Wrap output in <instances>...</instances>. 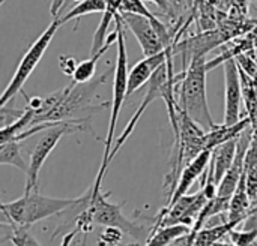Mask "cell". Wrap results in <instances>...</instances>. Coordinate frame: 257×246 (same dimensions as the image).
I'll return each mask as SVG.
<instances>
[{
	"instance_id": "cell-16",
	"label": "cell",
	"mask_w": 257,
	"mask_h": 246,
	"mask_svg": "<svg viewBox=\"0 0 257 246\" xmlns=\"http://www.w3.org/2000/svg\"><path fill=\"white\" fill-rule=\"evenodd\" d=\"M251 197L248 195L247 191V183H245V176H242L236 191L233 192L230 198V206L227 210V221L239 227L244 219L248 216L250 207H251Z\"/></svg>"
},
{
	"instance_id": "cell-17",
	"label": "cell",
	"mask_w": 257,
	"mask_h": 246,
	"mask_svg": "<svg viewBox=\"0 0 257 246\" xmlns=\"http://www.w3.org/2000/svg\"><path fill=\"white\" fill-rule=\"evenodd\" d=\"M236 143H238V138H233V140H229V141L217 146L215 149H212L211 162L214 165L217 186L220 185L221 179L224 177V174L227 173V170L232 167V164L235 161V156H236Z\"/></svg>"
},
{
	"instance_id": "cell-14",
	"label": "cell",
	"mask_w": 257,
	"mask_h": 246,
	"mask_svg": "<svg viewBox=\"0 0 257 246\" xmlns=\"http://www.w3.org/2000/svg\"><path fill=\"white\" fill-rule=\"evenodd\" d=\"M173 51V47L166 48L161 53H157L154 56H146L143 60L137 62L136 66L128 74V96L134 92H137L142 86L148 84L152 75L157 72V69L167 62L169 54Z\"/></svg>"
},
{
	"instance_id": "cell-27",
	"label": "cell",
	"mask_w": 257,
	"mask_h": 246,
	"mask_svg": "<svg viewBox=\"0 0 257 246\" xmlns=\"http://www.w3.org/2000/svg\"><path fill=\"white\" fill-rule=\"evenodd\" d=\"M119 12H131V14H139V15H145L148 18H151L155 24V27H160L163 24V21L155 17L143 3V0H122L120 3V11Z\"/></svg>"
},
{
	"instance_id": "cell-36",
	"label": "cell",
	"mask_w": 257,
	"mask_h": 246,
	"mask_svg": "<svg viewBox=\"0 0 257 246\" xmlns=\"http://www.w3.org/2000/svg\"><path fill=\"white\" fill-rule=\"evenodd\" d=\"M251 204H254V206H257V197H256V198H254V200H253V201H251Z\"/></svg>"
},
{
	"instance_id": "cell-21",
	"label": "cell",
	"mask_w": 257,
	"mask_h": 246,
	"mask_svg": "<svg viewBox=\"0 0 257 246\" xmlns=\"http://www.w3.org/2000/svg\"><path fill=\"white\" fill-rule=\"evenodd\" d=\"M238 228L235 224L229 222V221H223L218 225H212V227H203L194 237L193 245L202 246V245H214V243H221L224 242V239H229V233Z\"/></svg>"
},
{
	"instance_id": "cell-25",
	"label": "cell",
	"mask_w": 257,
	"mask_h": 246,
	"mask_svg": "<svg viewBox=\"0 0 257 246\" xmlns=\"http://www.w3.org/2000/svg\"><path fill=\"white\" fill-rule=\"evenodd\" d=\"M105 8H107V0H81L65 17H62L60 21L62 24H65L66 21L72 18H80V17L95 14V12H104Z\"/></svg>"
},
{
	"instance_id": "cell-7",
	"label": "cell",
	"mask_w": 257,
	"mask_h": 246,
	"mask_svg": "<svg viewBox=\"0 0 257 246\" xmlns=\"http://www.w3.org/2000/svg\"><path fill=\"white\" fill-rule=\"evenodd\" d=\"M89 209L93 216V222L104 227H116L120 228L125 234L133 237L136 242H148L151 233L143 225L130 221L122 213V206L113 204L105 200V195L101 191H93L92 200L89 203Z\"/></svg>"
},
{
	"instance_id": "cell-29",
	"label": "cell",
	"mask_w": 257,
	"mask_h": 246,
	"mask_svg": "<svg viewBox=\"0 0 257 246\" xmlns=\"http://www.w3.org/2000/svg\"><path fill=\"white\" fill-rule=\"evenodd\" d=\"M24 111H26V108L18 110V108H12V107L9 108L8 104L0 105V123H2V128H6L11 123H14L15 120H18L24 114Z\"/></svg>"
},
{
	"instance_id": "cell-32",
	"label": "cell",
	"mask_w": 257,
	"mask_h": 246,
	"mask_svg": "<svg viewBox=\"0 0 257 246\" xmlns=\"http://www.w3.org/2000/svg\"><path fill=\"white\" fill-rule=\"evenodd\" d=\"M148 2H152L155 3L164 14H167L170 18H173V9H172V3L170 0H148Z\"/></svg>"
},
{
	"instance_id": "cell-4",
	"label": "cell",
	"mask_w": 257,
	"mask_h": 246,
	"mask_svg": "<svg viewBox=\"0 0 257 246\" xmlns=\"http://www.w3.org/2000/svg\"><path fill=\"white\" fill-rule=\"evenodd\" d=\"M72 131H90V119L81 117V119H69V120H59L44 132H41V138L33 147L29 159V168L26 171V188L24 194H29L32 191L38 189V177L39 171L44 167L47 158L54 150L60 138Z\"/></svg>"
},
{
	"instance_id": "cell-13",
	"label": "cell",
	"mask_w": 257,
	"mask_h": 246,
	"mask_svg": "<svg viewBox=\"0 0 257 246\" xmlns=\"http://www.w3.org/2000/svg\"><path fill=\"white\" fill-rule=\"evenodd\" d=\"M211 155H212V150H203L202 153H199L191 162H188L181 176H179V180L173 189V192L167 197V206H172L175 201H178L181 197H184L185 194H188L190 188L193 186V183L206 173L208 170V165L211 162ZM166 206V207H167Z\"/></svg>"
},
{
	"instance_id": "cell-24",
	"label": "cell",
	"mask_w": 257,
	"mask_h": 246,
	"mask_svg": "<svg viewBox=\"0 0 257 246\" xmlns=\"http://www.w3.org/2000/svg\"><path fill=\"white\" fill-rule=\"evenodd\" d=\"M0 164L2 165L17 167L23 173L27 171L29 162H24V158L21 155L20 141L9 140V141H5V143H0Z\"/></svg>"
},
{
	"instance_id": "cell-9",
	"label": "cell",
	"mask_w": 257,
	"mask_h": 246,
	"mask_svg": "<svg viewBox=\"0 0 257 246\" xmlns=\"http://www.w3.org/2000/svg\"><path fill=\"white\" fill-rule=\"evenodd\" d=\"M208 200L209 198L205 195V191L202 188L191 195L185 194L178 201H175L172 206H167L160 212V215L157 216V221H155V227L152 228V233L161 227L172 225V224H187V225L193 227Z\"/></svg>"
},
{
	"instance_id": "cell-1",
	"label": "cell",
	"mask_w": 257,
	"mask_h": 246,
	"mask_svg": "<svg viewBox=\"0 0 257 246\" xmlns=\"http://www.w3.org/2000/svg\"><path fill=\"white\" fill-rule=\"evenodd\" d=\"M92 194H93V186L84 195L75 197V198L45 197V195H41L36 189L29 194H24L21 198H18L15 201L3 203L0 207L2 219L30 227L42 219H47L50 216L71 210L75 206H80L81 203L90 200Z\"/></svg>"
},
{
	"instance_id": "cell-26",
	"label": "cell",
	"mask_w": 257,
	"mask_h": 246,
	"mask_svg": "<svg viewBox=\"0 0 257 246\" xmlns=\"http://www.w3.org/2000/svg\"><path fill=\"white\" fill-rule=\"evenodd\" d=\"M2 224H6L12 228V236L9 237V242L15 246H23V245H41V242L32 236V233H29L27 225H20L15 224L12 221H2Z\"/></svg>"
},
{
	"instance_id": "cell-33",
	"label": "cell",
	"mask_w": 257,
	"mask_h": 246,
	"mask_svg": "<svg viewBox=\"0 0 257 246\" xmlns=\"http://www.w3.org/2000/svg\"><path fill=\"white\" fill-rule=\"evenodd\" d=\"M63 3H65V0H51L50 14H51V17H53V18L59 17V12H60V9H62Z\"/></svg>"
},
{
	"instance_id": "cell-5",
	"label": "cell",
	"mask_w": 257,
	"mask_h": 246,
	"mask_svg": "<svg viewBox=\"0 0 257 246\" xmlns=\"http://www.w3.org/2000/svg\"><path fill=\"white\" fill-rule=\"evenodd\" d=\"M107 74L104 72L101 77L93 78L87 83H75L72 81L69 86L63 89L62 99L45 114L39 119L38 123L42 122H59V120H69L75 119L74 114L80 111H95L102 105H93V96L96 95L99 86L107 80ZM36 123V125H38Z\"/></svg>"
},
{
	"instance_id": "cell-3",
	"label": "cell",
	"mask_w": 257,
	"mask_h": 246,
	"mask_svg": "<svg viewBox=\"0 0 257 246\" xmlns=\"http://www.w3.org/2000/svg\"><path fill=\"white\" fill-rule=\"evenodd\" d=\"M206 62L205 57H197L190 62L188 68L182 71L178 87V101L181 108L205 131L217 126L214 122L208 98H206Z\"/></svg>"
},
{
	"instance_id": "cell-20",
	"label": "cell",
	"mask_w": 257,
	"mask_h": 246,
	"mask_svg": "<svg viewBox=\"0 0 257 246\" xmlns=\"http://www.w3.org/2000/svg\"><path fill=\"white\" fill-rule=\"evenodd\" d=\"M239 74H241L242 98H244V107L247 110V117L250 119V125L254 134H257V80L248 75L241 68H239Z\"/></svg>"
},
{
	"instance_id": "cell-15",
	"label": "cell",
	"mask_w": 257,
	"mask_h": 246,
	"mask_svg": "<svg viewBox=\"0 0 257 246\" xmlns=\"http://www.w3.org/2000/svg\"><path fill=\"white\" fill-rule=\"evenodd\" d=\"M248 126H250V119L248 117H242L235 125H226V123L217 125L211 131H206V135H205V149L206 150H212L217 146H220V144H223V143H226L229 140L238 138Z\"/></svg>"
},
{
	"instance_id": "cell-2",
	"label": "cell",
	"mask_w": 257,
	"mask_h": 246,
	"mask_svg": "<svg viewBox=\"0 0 257 246\" xmlns=\"http://www.w3.org/2000/svg\"><path fill=\"white\" fill-rule=\"evenodd\" d=\"M116 29H117V59L114 65V75H113V98H111V110H110V122H108V131L107 137L104 141V155H102V162L93 185V191H101V183L105 176V171L110 165L108 156L113 150V141H114V134H116V126H117V119L120 108L123 105L125 98L128 96V56H126V45H125V32H123V21L120 14L116 15L114 18Z\"/></svg>"
},
{
	"instance_id": "cell-23",
	"label": "cell",
	"mask_w": 257,
	"mask_h": 246,
	"mask_svg": "<svg viewBox=\"0 0 257 246\" xmlns=\"http://www.w3.org/2000/svg\"><path fill=\"white\" fill-rule=\"evenodd\" d=\"M244 176L247 183V191L251 200L257 197V134L253 135L250 147L244 161Z\"/></svg>"
},
{
	"instance_id": "cell-10",
	"label": "cell",
	"mask_w": 257,
	"mask_h": 246,
	"mask_svg": "<svg viewBox=\"0 0 257 246\" xmlns=\"http://www.w3.org/2000/svg\"><path fill=\"white\" fill-rule=\"evenodd\" d=\"M224 123L235 125L241 117L242 98V83L239 66L235 57L226 60L224 63Z\"/></svg>"
},
{
	"instance_id": "cell-22",
	"label": "cell",
	"mask_w": 257,
	"mask_h": 246,
	"mask_svg": "<svg viewBox=\"0 0 257 246\" xmlns=\"http://www.w3.org/2000/svg\"><path fill=\"white\" fill-rule=\"evenodd\" d=\"M191 227L187 224H172V225H166L158 228L157 231H154L151 234V237L148 239L146 245H170V243H176L181 237L190 234Z\"/></svg>"
},
{
	"instance_id": "cell-30",
	"label": "cell",
	"mask_w": 257,
	"mask_h": 246,
	"mask_svg": "<svg viewBox=\"0 0 257 246\" xmlns=\"http://www.w3.org/2000/svg\"><path fill=\"white\" fill-rule=\"evenodd\" d=\"M122 230L116 228V227H105V230L102 231L101 237H99V243L101 245H116L117 242H120L122 239Z\"/></svg>"
},
{
	"instance_id": "cell-6",
	"label": "cell",
	"mask_w": 257,
	"mask_h": 246,
	"mask_svg": "<svg viewBox=\"0 0 257 246\" xmlns=\"http://www.w3.org/2000/svg\"><path fill=\"white\" fill-rule=\"evenodd\" d=\"M62 26V21L59 17L53 18L51 24L41 33V36L30 45V48L27 50V53L23 56V59L20 60L18 66H17V71L15 74L12 75L8 87L5 89L3 95H2V99H0V105H5L8 104L9 101H12L15 98L17 93L21 92L23 86L26 84V81L29 80V77L32 75V72L35 71V68L39 65L44 53L47 51V48L50 47L54 35L57 33V30L60 29Z\"/></svg>"
},
{
	"instance_id": "cell-35",
	"label": "cell",
	"mask_w": 257,
	"mask_h": 246,
	"mask_svg": "<svg viewBox=\"0 0 257 246\" xmlns=\"http://www.w3.org/2000/svg\"><path fill=\"white\" fill-rule=\"evenodd\" d=\"M251 33H254V35L257 36V26H256V27H253V32H251Z\"/></svg>"
},
{
	"instance_id": "cell-34",
	"label": "cell",
	"mask_w": 257,
	"mask_h": 246,
	"mask_svg": "<svg viewBox=\"0 0 257 246\" xmlns=\"http://www.w3.org/2000/svg\"><path fill=\"white\" fill-rule=\"evenodd\" d=\"M193 2H194V0H187V3H188V6H190V8L193 6Z\"/></svg>"
},
{
	"instance_id": "cell-8",
	"label": "cell",
	"mask_w": 257,
	"mask_h": 246,
	"mask_svg": "<svg viewBox=\"0 0 257 246\" xmlns=\"http://www.w3.org/2000/svg\"><path fill=\"white\" fill-rule=\"evenodd\" d=\"M172 68H173V51L169 54L167 62L163 63V65L157 69V72L152 75V78L149 80L146 95H145L142 104L139 105V108L136 110V113L133 114V117L130 119V122H128V125H126V128L123 129L122 135L116 140V143H114V146H113V150H111V153H110V156H108V162L113 161V158L116 156V153H117V152L120 150V147L126 143V140L130 138V135L133 134L134 128H136L137 123L140 122V119H142L143 113L146 111V108H148L154 101H157V98H161V96H163V86H164V83L167 81Z\"/></svg>"
},
{
	"instance_id": "cell-19",
	"label": "cell",
	"mask_w": 257,
	"mask_h": 246,
	"mask_svg": "<svg viewBox=\"0 0 257 246\" xmlns=\"http://www.w3.org/2000/svg\"><path fill=\"white\" fill-rule=\"evenodd\" d=\"M120 3L122 0H107V8L105 11L102 12V18H101V23L93 35V41H92V47H90V56L98 53L107 42V38H108V27H110V23L116 18V15L119 14L120 11Z\"/></svg>"
},
{
	"instance_id": "cell-11",
	"label": "cell",
	"mask_w": 257,
	"mask_h": 246,
	"mask_svg": "<svg viewBox=\"0 0 257 246\" xmlns=\"http://www.w3.org/2000/svg\"><path fill=\"white\" fill-rule=\"evenodd\" d=\"M229 39H230V35L224 29L205 30L203 33H199L190 39L175 42L173 44V56L181 53L182 59H184V65H187L188 59L191 62L197 57H205L211 50L224 44Z\"/></svg>"
},
{
	"instance_id": "cell-37",
	"label": "cell",
	"mask_w": 257,
	"mask_h": 246,
	"mask_svg": "<svg viewBox=\"0 0 257 246\" xmlns=\"http://www.w3.org/2000/svg\"><path fill=\"white\" fill-rule=\"evenodd\" d=\"M5 2H6V0H0V3H5Z\"/></svg>"
},
{
	"instance_id": "cell-12",
	"label": "cell",
	"mask_w": 257,
	"mask_h": 246,
	"mask_svg": "<svg viewBox=\"0 0 257 246\" xmlns=\"http://www.w3.org/2000/svg\"><path fill=\"white\" fill-rule=\"evenodd\" d=\"M122 17L123 24L131 30V33L136 36L139 45L142 47V51L146 56H154L157 53H161L166 50L157 27L154 21L145 15L131 14V12H119Z\"/></svg>"
},
{
	"instance_id": "cell-28",
	"label": "cell",
	"mask_w": 257,
	"mask_h": 246,
	"mask_svg": "<svg viewBox=\"0 0 257 246\" xmlns=\"http://www.w3.org/2000/svg\"><path fill=\"white\" fill-rule=\"evenodd\" d=\"M229 240L232 245L236 246H247L256 245L257 243V230H245L242 228L241 231L233 228L229 233Z\"/></svg>"
},
{
	"instance_id": "cell-31",
	"label": "cell",
	"mask_w": 257,
	"mask_h": 246,
	"mask_svg": "<svg viewBox=\"0 0 257 246\" xmlns=\"http://www.w3.org/2000/svg\"><path fill=\"white\" fill-rule=\"evenodd\" d=\"M59 65H60V71L65 74V75H71L75 72L77 69V60L72 57V56H60L59 57Z\"/></svg>"
},
{
	"instance_id": "cell-18",
	"label": "cell",
	"mask_w": 257,
	"mask_h": 246,
	"mask_svg": "<svg viewBox=\"0 0 257 246\" xmlns=\"http://www.w3.org/2000/svg\"><path fill=\"white\" fill-rule=\"evenodd\" d=\"M116 41H117V29L108 35L105 45H104L98 53L92 54L90 59L83 60V62H80V63L77 65V69H75V72L72 74V81H75V83H87V81L93 80V78H95V71H96V63L99 62V59L104 56V53H105Z\"/></svg>"
}]
</instances>
